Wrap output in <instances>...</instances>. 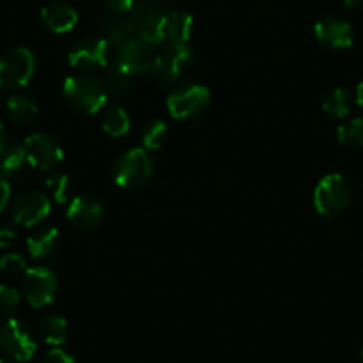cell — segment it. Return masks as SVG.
Listing matches in <instances>:
<instances>
[{
  "label": "cell",
  "mask_w": 363,
  "mask_h": 363,
  "mask_svg": "<svg viewBox=\"0 0 363 363\" xmlns=\"http://www.w3.org/2000/svg\"><path fill=\"white\" fill-rule=\"evenodd\" d=\"M153 160L145 148H130L121 153L113 166V178L121 189H139L152 178Z\"/></svg>",
  "instance_id": "cell-5"
},
{
  "label": "cell",
  "mask_w": 363,
  "mask_h": 363,
  "mask_svg": "<svg viewBox=\"0 0 363 363\" xmlns=\"http://www.w3.org/2000/svg\"><path fill=\"white\" fill-rule=\"evenodd\" d=\"M167 15L160 2L155 0H139L135 2L132 11L128 13V22H130L134 36L141 38L152 47L162 45L166 41V22Z\"/></svg>",
  "instance_id": "cell-2"
},
{
  "label": "cell",
  "mask_w": 363,
  "mask_h": 363,
  "mask_svg": "<svg viewBox=\"0 0 363 363\" xmlns=\"http://www.w3.org/2000/svg\"><path fill=\"white\" fill-rule=\"evenodd\" d=\"M59 246H61V233L54 226H43L30 233L27 239V250L34 258L52 257L54 253H57Z\"/></svg>",
  "instance_id": "cell-17"
},
{
  "label": "cell",
  "mask_w": 363,
  "mask_h": 363,
  "mask_svg": "<svg viewBox=\"0 0 363 363\" xmlns=\"http://www.w3.org/2000/svg\"><path fill=\"white\" fill-rule=\"evenodd\" d=\"M196 55L191 48L189 43H167L159 54L153 57L152 68H150V77L159 86H167V84L177 82L194 62Z\"/></svg>",
  "instance_id": "cell-3"
},
{
  "label": "cell",
  "mask_w": 363,
  "mask_h": 363,
  "mask_svg": "<svg viewBox=\"0 0 363 363\" xmlns=\"http://www.w3.org/2000/svg\"><path fill=\"white\" fill-rule=\"evenodd\" d=\"M26 150L27 164L41 171H52L62 162V148L55 138L45 132L30 134L22 143Z\"/></svg>",
  "instance_id": "cell-11"
},
{
  "label": "cell",
  "mask_w": 363,
  "mask_h": 363,
  "mask_svg": "<svg viewBox=\"0 0 363 363\" xmlns=\"http://www.w3.org/2000/svg\"><path fill=\"white\" fill-rule=\"evenodd\" d=\"M27 164L26 150L20 143H11L0 152V174L4 178L15 177Z\"/></svg>",
  "instance_id": "cell-23"
},
{
  "label": "cell",
  "mask_w": 363,
  "mask_h": 363,
  "mask_svg": "<svg viewBox=\"0 0 363 363\" xmlns=\"http://www.w3.org/2000/svg\"><path fill=\"white\" fill-rule=\"evenodd\" d=\"M9 145V138H8V130L2 123H0V152Z\"/></svg>",
  "instance_id": "cell-35"
},
{
  "label": "cell",
  "mask_w": 363,
  "mask_h": 363,
  "mask_svg": "<svg viewBox=\"0 0 363 363\" xmlns=\"http://www.w3.org/2000/svg\"><path fill=\"white\" fill-rule=\"evenodd\" d=\"M41 363H75V359H73L72 354L62 351V349L54 347L52 351H48L47 354H45L43 362Z\"/></svg>",
  "instance_id": "cell-32"
},
{
  "label": "cell",
  "mask_w": 363,
  "mask_h": 363,
  "mask_svg": "<svg viewBox=\"0 0 363 363\" xmlns=\"http://www.w3.org/2000/svg\"><path fill=\"white\" fill-rule=\"evenodd\" d=\"M104 4H106V8L109 9L111 13L120 16V15H128V13L132 11L135 0H104Z\"/></svg>",
  "instance_id": "cell-31"
},
{
  "label": "cell",
  "mask_w": 363,
  "mask_h": 363,
  "mask_svg": "<svg viewBox=\"0 0 363 363\" xmlns=\"http://www.w3.org/2000/svg\"><path fill=\"white\" fill-rule=\"evenodd\" d=\"M36 347V338L26 320L11 317L0 326V349L15 362H29Z\"/></svg>",
  "instance_id": "cell-8"
},
{
  "label": "cell",
  "mask_w": 363,
  "mask_h": 363,
  "mask_svg": "<svg viewBox=\"0 0 363 363\" xmlns=\"http://www.w3.org/2000/svg\"><path fill=\"white\" fill-rule=\"evenodd\" d=\"M167 134V125L164 120H152L145 125L143 128V145H145V150H159L162 148L164 143H166Z\"/></svg>",
  "instance_id": "cell-27"
},
{
  "label": "cell",
  "mask_w": 363,
  "mask_h": 363,
  "mask_svg": "<svg viewBox=\"0 0 363 363\" xmlns=\"http://www.w3.org/2000/svg\"><path fill=\"white\" fill-rule=\"evenodd\" d=\"M194 30V18L187 11H171L166 22V41L169 43H189Z\"/></svg>",
  "instance_id": "cell-19"
},
{
  "label": "cell",
  "mask_w": 363,
  "mask_h": 363,
  "mask_svg": "<svg viewBox=\"0 0 363 363\" xmlns=\"http://www.w3.org/2000/svg\"><path fill=\"white\" fill-rule=\"evenodd\" d=\"M41 22L54 34L69 33L79 22V15L65 2H52L41 9Z\"/></svg>",
  "instance_id": "cell-16"
},
{
  "label": "cell",
  "mask_w": 363,
  "mask_h": 363,
  "mask_svg": "<svg viewBox=\"0 0 363 363\" xmlns=\"http://www.w3.org/2000/svg\"><path fill=\"white\" fill-rule=\"evenodd\" d=\"M317 41L331 50H344L352 45L354 33L347 20L340 16H324L313 27Z\"/></svg>",
  "instance_id": "cell-14"
},
{
  "label": "cell",
  "mask_w": 363,
  "mask_h": 363,
  "mask_svg": "<svg viewBox=\"0 0 363 363\" xmlns=\"http://www.w3.org/2000/svg\"><path fill=\"white\" fill-rule=\"evenodd\" d=\"M36 59L26 47H16L0 55V87L20 89L27 86L34 77Z\"/></svg>",
  "instance_id": "cell-7"
},
{
  "label": "cell",
  "mask_w": 363,
  "mask_h": 363,
  "mask_svg": "<svg viewBox=\"0 0 363 363\" xmlns=\"http://www.w3.org/2000/svg\"><path fill=\"white\" fill-rule=\"evenodd\" d=\"M211 104V91L201 84H180L166 100L167 111L178 121L196 120Z\"/></svg>",
  "instance_id": "cell-6"
},
{
  "label": "cell",
  "mask_w": 363,
  "mask_h": 363,
  "mask_svg": "<svg viewBox=\"0 0 363 363\" xmlns=\"http://www.w3.org/2000/svg\"><path fill=\"white\" fill-rule=\"evenodd\" d=\"M22 292L27 303L34 308L48 306L57 294V278L47 267H29L23 274Z\"/></svg>",
  "instance_id": "cell-10"
},
{
  "label": "cell",
  "mask_w": 363,
  "mask_h": 363,
  "mask_svg": "<svg viewBox=\"0 0 363 363\" xmlns=\"http://www.w3.org/2000/svg\"><path fill=\"white\" fill-rule=\"evenodd\" d=\"M27 269V260L20 253H6L4 257H0V271L8 277L26 274Z\"/></svg>",
  "instance_id": "cell-29"
},
{
  "label": "cell",
  "mask_w": 363,
  "mask_h": 363,
  "mask_svg": "<svg viewBox=\"0 0 363 363\" xmlns=\"http://www.w3.org/2000/svg\"><path fill=\"white\" fill-rule=\"evenodd\" d=\"M362 358H363V349H362Z\"/></svg>",
  "instance_id": "cell-39"
},
{
  "label": "cell",
  "mask_w": 363,
  "mask_h": 363,
  "mask_svg": "<svg viewBox=\"0 0 363 363\" xmlns=\"http://www.w3.org/2000/svg\"><path fill=\"white\" fill-rule=\"evenodd\" d=\"M6 114L16 125H29L36 120L38 106L26 95H11L6 100Z\"/></svg>",
  "instance_id": "cell-20"
},
{
  "label": "cell",
  "mask_w": 363,
  "mask_h": 363,
  "mask_svg": "<svg viewBox=\"0 0 363 363\" xmlns=\"http://www.w3.org/2000/svg\"><path fill=\"white\" fill-rule=\"evenodd\" d=\"M16 239V232L13 226L9 225H2L0 226V247L4 250V247H9Z\"/></svg>",
  "instance_id": "cell-33"
},
{
  "label": "cell",
  "mask_w": 363,
  "mask_h": 363,
  "mask_svg": "<svg viewBox=\"0 0 363 363\" xmlns=\"http://www.w3.org/2000/svg\"><path fill=\"white\" fill-rule=\"evenodd\" d=\"M9 200H11V187H9L8 180L0 174V212L8 207Z\"/></svg>",
  "instance_id": "cell-34"
},
{
  "label": "cell",
  "mask_w": 363,
  "mask_h": 363,
  "mask_svg": "<svg viewBox=\"0 0 363 363\" xmlns=\"http://www.w3.org/2000/svg\"><path fill=\"white\" fill-rule=\"evenodd\" d=\"M102 113V128L111 138H123L130 130V116L123 107L111 104L104 107Z\"/></svg>",
  "instance_id": "cell-21"
},
{
  "label": "cell",
  "mask_w": 363,
  "mask_h": 363,
  "mask_svg": "<svg viewBox=\"0 0 363 363\" xmlns=\"http://www.w3.org/2000/svg\"><path fill=\"white\" fill-rule=\"evenodd\" d=\"M100 82L106 87L107 95H127L134 87V77L116 62H109L100 73Z\"/></svg>",
  "instance_id": "cell-18"
},
{
  "label": "cell",
  "mask_w": 363,
  "mask_h": 363,
  "mask_svg": "<svg viewBox=\"0 0 363 363\" xmlns=\"http://www.w3.org/2000/svg\"><path fill=\"white\" fill-rule=\"evenodd\" d=\"M356 104L363 109V82H359V86L356 87Z\"/></svg>",
  "instance_id": "cell-37"
},
{
  "label": "cell",
  "mask_w": 363,
  "mask_h": 363,
  "mask_svg": "<svg viewBox=\"0 0 363 363\" xmlns=\"http://www.w3.org/2000/svg\"><path fill=\"white\" fill-rule=\"evenodd\" d=\"M66 218L77 230L91 232V230H95L102 223L104 207L93 196H75L69 201Z\"/></svg>",
  "instance_id": "cell-15"
},
{
  "label": "cell",
  "mask_w": 363,
  "mask_h": 363,
  "mask_svg": "<svg viewBox=\"0 0 363 363\" xmlns=\"http://www.w3.org/2000/svg\"><path fill=\"white\" fill-rule=\"evenodd\" d=\"M342 6L347 9H358L363 4V0H340Z\"/></svg>",
  "instance_id": "cell-36"
},
{
  "label": "cell",
  "mask_w": 363,
  "mask_h": 363,
  "mask_svg": "<svg viewBox=\"0 0 363 363\" xmlns=\"http://www.w3.org/2000/svg\"><path fill=\"white\" fill-rule=\"evenodd\" d=\"M62 95L73 109L86 114H96L107 104V91L100 79L87 73L72 75L62 84Z\"/></svg>",
  "instance_id": "cell-1"
},
{
  "label": "cell",
  "mask_w": 363,
  "mask_h": 363,
  "mask_svg": "<svg viewBox=\"0 0 363 363\" xmlns=\"http://www.w3.org/2000/svg\"><path fill=\"white\" fill-rule=\"evenodd\" d=\"M45 186H47L48 196H50L55 203H68L69 196H72V180H69L68 174L54 171V173L47 177Z\"/></svg>",
  "instance_id": "cell-26"
},
{
  "label": "cell",
  "mask_w": 363,
  "mask_h": 363,
  "mask_svg": "<svg viewBox=\"0 0 363 363\" xmlns=\"http://www.w3.org/2000/svg\"><path fill=\"white\" fill-rule=\"evenodd\" d=\"M40 335L48 345L59 347V345L65 344L66 338H68V323H66L65 317L50 313V315H47L45 319H41Z\"/></svg>",
  "instance_id": "cell-24"
},
{
  "label": "cell",
  "mask_w": 363,
  "mask_h": 363,
  "mask_svg": "<svg viewBox=\"0 0 363 363\" xmlns=\"http://www.w3.org/2000/svg\"><path fill=\"white\" fill-rule=\"evenodd\" d=\"M114 62H116L118 66H121L127 73H130L132 77L150 72L153 62L152 45L143 41L141 38L132 36L130 40L118 45Z\"/></svg>",
  "instance_id": "cell-13"
},
{
  "label": "cell",
  "mask_w": 363,
  "mask_h": 363,
  "mask_svg": "<svg viewBox=\"0 0 363 363\" xmlns=\"http://www.w3.org/2000/svg\"><path fill=\"white\" fill-rule=\"evenodd\" d=\"M362 40H363V34H362Z\"/></svg>",
  "instance_id": "cell-40"
},
{
  "label": "cell",
  "mask_w": 363,
  "mask_h": 363,
  "mask_svg": "<svg viewBox=\"0 0 363 363\" xmlns=\"http://www.w3.org/2000/svg\"><path fill=\"white\" fill-rule=\"evenodd\" d=\"M0 363H13V362H8V359H2V358H0Z\"/></svg>",
  "instance_id": "cell-38"
},
{
  "label": "cell",
  "mask_w": 363,
  "mask_h": 363,
  "mask_svg": "<svg viewBox=\"0 0 363 363\" xmlns=\"http://www.w3.org/2000/svg\"><path fill=\"white\" fill-rule=\"evenodd\" d=\"M20 306V292L11 285H0V315H13Z\"/></svg>",
  "instance_id": "cell-30"
},
{
  "label": "cell",
  "mask_w": 363,
  "mask_h": 363,
  "mask_svg": "<svg viewBox=\"0 0 363 363\" xmlns=\"http://www.w3.org/2000/svg\"><path fill=\"white\" fill-rule=\"evenodd\" d=\"M68 61L82 73L104 69L111 62V45L102 38H84L73 45Z\"/></svg>",
  "instance_id": "cell-9"
},
{
  "label": "cell",
  "mask_w": 363,
  "mask_h": 363,
  "mask_svg": "<svg viewBox=\"0 0 363 363\" xmlns=\"http://www.w3.org/2000/svg\"><path fill=\"white\" fill-rule=\"evenodd\" d=\"M352 104H354V99H352L351 91L345 87H335L324 99L323 111L333 120H344L351 113Z\"/></svg>",
  "instance_id": "cell-22"
},
{
  "label": "cell",
  "mask_w": 363,
  "mask_h": 363,
  "mask_svg": "<svg viewBox=\"0 0 363 363\" xmlns=\"http://www.w3.org/2000/svg\"><path fill=\"white\" fill-rule=\"evenodd\" d=\"M50 214V198L40 191H26L11 203V216L16 225L30 228Z\"/></svg>",
  "instance_id": "cell-12"
},
{
  "label": "cell",
  "mask_w": 363,
  "mask_h": 363,
  "mask_svg": "<svg viewBox=\"0 0 363 363\" xmlns=\"http://www.w3.org/2000/svg\"><path fill=\"white\" fill-rule=\"evenodd\" d=\"M351 203V186L340 173H330L313 189V207L324 218L344 214Z\"/></svg>",
  "instance_id": "cell-4"
},
{
  "label": "cell",
  "mask_w": 363,
  "mask_h": 363,
  "mask_svg": "<svg viewBox=\"0 0 363 363\" xmlns=\"http://www.w3.org/2000/svg\"><path fill=\"white\" fill-rule=\"evenodd\" d=\"M134 36V30H132L130 22L128 18H114L107 20L102 26V40H106L111 47H118L123 41L130 40Z\"/></svg>",
  "instance_id": "cell-25"
},
{
  "label": "cell",
  "mask_w": 363,
  "mask_h": 363,
  "mask_svg": "<svg viewBox=\"0 0 363 363\" xmlns=\"http://www.w3.org/2000/svg\"><path fill=\"white\" fill-rule=\"evenodd\" d=\"M337 138L342 145L363 148V118H352V120L338 125Z\"/></svg>",
  "instance_id": "cell-28"
}]
</instances>
